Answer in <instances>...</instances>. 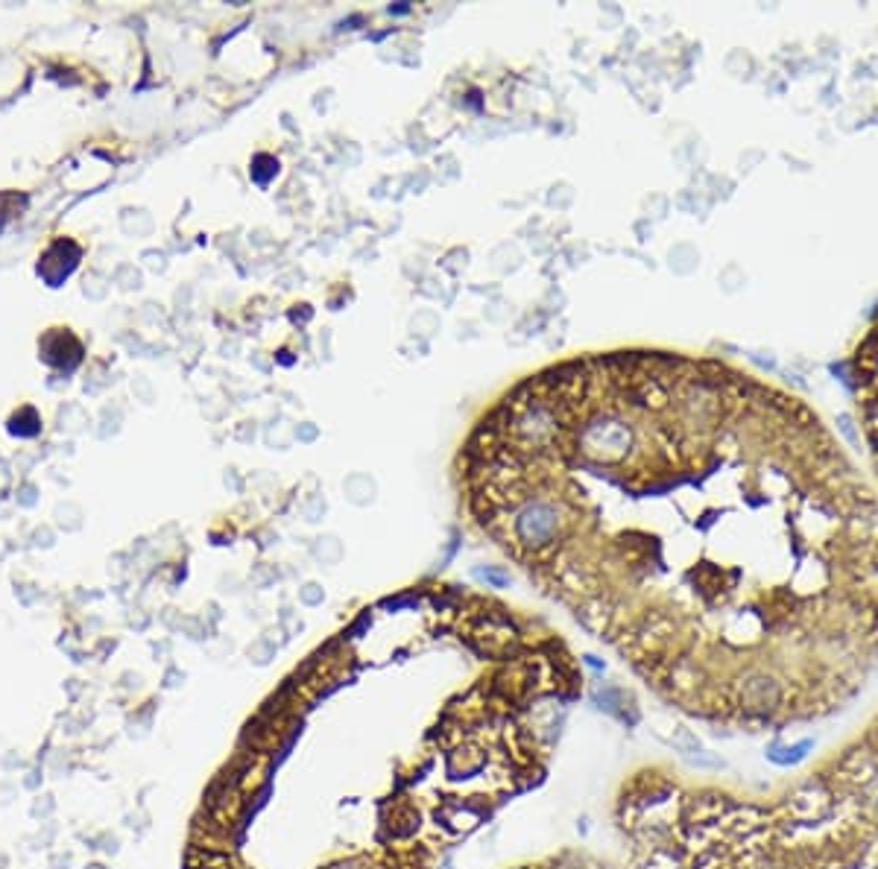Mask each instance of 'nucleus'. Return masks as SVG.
<instances>
[{
    "label": "nucleus",
    "instance_id": "f257e3e1",
    "mask_svg": "<svg viewBox=\"0 0 878 869\" xmlns=\"http://www.w3.org/2000/svg\"><path fill=\"white\" fill-rule=\"evenodd\" d=\"M782 682L776 676H770L765 671H756V673H747L744 680L738 685V706L740 712L749 714V717H767L773 714L776 708L782 706Z\"/></svg>",
    "mask_w": 878,
    "mask_h": 869
},
{
    "label": "nucleus",
    "instance_id": "f03ea898",
    "mask_svg": "<svg viewBox=\"0 0 878 869\" xmlns=\"http://www.w3.org/2000/svg\"><path fill=\"white\" fill-rule=\"evenodd\" d=\"M811 747H814L811 740H802V744H793V747H773V749H770V761H776V765H782V767L799 765V761L808 756Z\"/></svg>",
    "mask_w": 878,
    "mask_h": 869
},
{
    "label": "nucleus",
    "instance_id": "7ed1b4c3",
    "mask_svg": "<svg viewBox=\"0 0 878 869\" xmlns=\"http://www.w3.org/2000/svg\"><path fill=\"white\" fill-rule=\"evenodd\" d=\"M536 869H577V866H563V864L551 861V864H545V866H536Z\"/></svg>",
    "mask_w": 878,
    "mask_h": 869
},
{
    "label": "nucleus",
    "instance_id": "20e7f679",
    "mask_svg": "<svg viewBox=\"0 0 878 869\" xmlns=\"http://www.w3.org/2000/svg\"><path fill=\"white\" fill-rule=\"evenodd\" d=\"M873 805H875V811H878V781H875V790H873Z\"/></svg>",
    "mask_w": 878,
    "mask_h": 869
}]
</instances>
